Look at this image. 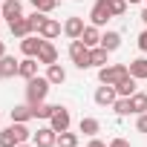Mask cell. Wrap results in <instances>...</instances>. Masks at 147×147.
I'll return each mask as SVG.
<instances>
[{
  "label": "cell",
  "instance_id": "1",
  "mask_svg": "<svg viewBox=\"0 0 147 147\" xmlns=\"http://www.w3.org/2000/svg\"><path fill=\"white\" fill-rule=\"evenodd\" d=\"M49 78L46 75H35V78H29L26 81V101L29 104H40V101H46V95H49Z\"/></svg>",
  "mask_w": 147,
  "mask_h": 147
},
{
  "label": "cell",
  "instance_id": "2",
  "mask_svg": "<svg viewBox=\"0 0 147 147\" xmlns=\"http://www.w3.org/2000/svg\"><path fill=\"white\" fill-rule=\"evenodd\" d=\"M130 75V66L127 63H107V66H101L98 69V81L101 84H110V87H115L121 78H127Z\"/></svg>",
  "mask_w": 147,
  "mask_h": 147
},
{
  "label": "cell",
  "instance_id": "3",
  "mask_svg": "<svg viewBox=\"0 0 147 147\" xmlns=\"http://www.w3.org/2000/svg\"><path fill=\"white\" fill-rule=\"evenodd\" d=\"M69 58H72V63H75L78 69H90L92 66V61H90V46L78 38V40H69Z\"/></svg>",
  "mask_w": 147,
  "mask_h": 147
},
{
  "label": "cell",
  "instance_id": "4",
  "mask_svg": "<svg viewBox=\"0 0 147 147\" xmlns=\"http://www.w3.org/2000/svg\"><path fill=\"white\" fill-rule=\"evenodd\" d=\"M110 18H113L110 3H107V0H95V3H92V12H90V23H92V26H107Z\"/></svg>",
  "mask_w": 147,
  "mask_h": 147
},
{
  "label": "cell",
  "instance_id": "5",
  "mask_svg": "<svg viewBox=\"0 0 147 147\" xmlns=\"http://www.w3.org/2000/svg\"><path fill=\"white\" fill-rule=\"evenodd\" d=\"M69 124H72V115H69V110L66 107H55V113H52V118H49V127L55 130V133H63V130H69Z\"/></svg>",
  "mask_w": 147,
  "mask_h": 147
},
{
  "label": "cell",
  "instance_id": "6",
  "mask_svg": "<svg viewBox=\"0 0 147 147\" xmlns=\"http://www.w3.org/2000/svg\"><path fill=\"white\" fill-rule=\"evenodd\" d=\"M40 43H43V38L40 35H26V38H20V52H23V58H38V49H40Z\"/></svg>",
  "mask_w": 147,
  "mask_h": 147
},
{
  "label": "cell",
  "instance_id": "7",
  "mask_svg": "<svg viewBox=\"0 0 147 147\" xmlns=\"http://www.w3.org/2000/svg\"><path fill=\"white\" fill-rule=\"evenodd\" d=\"M95 104L98 107H113L115 104V98H118V92H115V87H110V84H101L98 90H95Z\"/></svg>",
  "mask_w": 147,
  "mask_h": 147
},
{
  "label": "cell",
  "instance_id": "8",
  "mask_svg": "<svg viewBox=\"0 0 147 147\" xmlns=\"http://www.w3.org/2000/svg\"><path fill=\"white\" fill-rule=\"evenodd\" d=\"M32 141H35V147H58V133L52 127H40L32 136Z\"/></svg>",
  "mask_w": 147,
  "mask_h": 147
},
{
  "label": "cell",
  "instance_id": "9",
  "mask_svg": "<svg viewBox=\"0 0 147 147\" xmlns=\"http://www.w3.org/2000/svg\"><path fill=\"white\" fill-rule=\"evenodd\" d=\"M84 29H87V26H84V18H78V15H75V18H66V23H63V35H66L69 40H78V38L84 35Z\"/></svg>",
  "mask_w": 147,
  "mask_h": 147
},
{
  "label": "cell",
  "instance_id": "10",
  "mask_svg": "<svg viewBox=\"0 0 147 147\" xmlns=\"http://www.w3.org/2000/svg\"><path fill=\"white\" fill-rule=\"evenodd\" d=\"M61 32H63V26H61V23H58L55 18H46V20H43V26L38 29V35H40L43 40H55V38L61 35Z\"/></svg>",
  "mask_w": 147,
  "mask_h": 147
},
{
  "label": "cell",
  "instance_id": "11",
  "mask_svg": "<svg viewBox=\"0 0 147 147\" xmlns=\"http://www.w3.org/2000/svg\"><path fill=\"white\" fill-rule=\"evenodd\" d=\"M38 63H58V49H55V43L52 40H43L40 43V49H38Z\"/></svg>",
  "mask_w": 147,
  "mask_h": 147
},
{
  "label": "cell",
  "instance_id": "12",
  "mask_svg": "<svg viewBox=\"0 0 147 147\" xmlns=\"http://www.w3.org/2000/svg\"><path fill=\"white\" fill-rule=\"evenodd\" d=\"M35 118V110H32V104L26 101V104H15L12 107V121H20V124H29Z\"/></svg>",
  "mask_w": 147,
  "mask_h": 147
},
{
  "label": "cell",
  "instance_id": "13",
  "mask_svg": "<svg viewBox=\"0 0 147 147\" xmlns=\"http://www.w3.org/2000/svg\"><path fill=\"white\" fill-rule=\"evenodd\" d=\"M0 18H6L9 23L23 18V6H20V0H3V12H0Z\"/></svg>",
  "mask_w": 147,
  "mask_h": 147
},
{
  "label": "cell",
  "instance_id": "14",
  "mask_svg": "<svg viewBox=\"0 0 147 147\" xmlns=\"http://www.w3.org/2000/svg\"><path fill=\"white\" fill-rule=\"evenodd\" d=\"M18 69H20V61H15L12 55H3V58H0V75H3V78H15Z\"/></svg>",
  "mask_w": 147,
  "mask_h": 147
},
{
  "label": "cell",
  "instance_id": "15",
  "mask_svg": "<svg viewBox=\"0 0 147 147\" xmlns=\"http://www.w3.org/2000/svg\"><path fill=\"white\" fill-rule=\"evenodd\" d=\"M9 29H12V35L20 40V38H26V35H32V26H29V18H18V20H12L9 23Z\"/></svg>",
  "mask_w": 147,
  "mask_h": 147
},
{
  "label": "cell",
  "instance_id": "16",
  "mask_svg": "<svg viewBox=\"0 0 147 147\" xmlns=\"http://www.w3.org/2000/svg\"><path fill=\"white\" fill-rule=\"evenodd\" d=\"M115 92H118L121 98H133V95H136V78H133V75L121 78V81L115 84Z\"/></svg>",
  "mask_w": 147,
  "mask_h": 147
},
{
  "label": "cell",
  "instance_id": "17",
  "mask_svg": "<svg viewBox=\"0 0 147 147\" xmlns=\"http://www.w3.org/2000/svg\"><path fill=\"white\" fill-rule=\"evenodd\" d=\"M18 75L26 78V81L35 78V75H38V58H23V61H20V69H18Z\"/></svg>",
  "mask_w": 147,
  "mask_h": 147
},
{
  "label": "cell",
  "instance_id": "18",
  "mask_svg": "<svg viewBox=\"0 0 147 147\" xmlns=\"http://www.w3.org/2000/svg\"><path fill=\"white\" fill-rule=\"evenodd\" d=\"M46 78H49L52 87H55V84H63V81H66V69H63L61 63H49V66H46Z\"/></svg>",
  "mask_w": 147,
  "mask_h": 147
},
{
  "label": "cell",
  "instance_id": "19",
  "mask_svg": "<svg viewBox=\"0 0 147 147\" xmlns=\"http://www.w3.org/2000/svg\"><path fill=\"white\" fill-rule=\"evenodd\" d=\"M90 61H92V66L101 69V66L110 63V52H107L104 46H92V49H90Z\"/></svg>",
  "mask_w": 147,
  "mask_h": 147
},
{
  "label": "cell",
  "instance_id": "20",
  "mask_svg": "<svg viewBox=\"0 0 147 147\" xmlns=\"http://www.w3.org/2000/svg\"><path fill=\"white\" fill-rule=\"evenodd\" d=\"M130 75H133L136 81H144V78H147V58H136V61H130Z\"/></svg>",
  "mask_w": 147,
  "mask_h": 147
},
{
  "label": "cell",
  "instance_id": "21",
  "mask_svg": "<svg viewBox=\"0 0 147 147\" xmlns=\"http://www.w3.org/2000/svg\"><path fill=\"white\" fill-rule=\"evenodd\" d=\"M81 40H84V43H87L90 49H92V46H101V32H98V26H92V23H90V26L84 29Z\"/></svg>",
  "mask_w": 147,
  "mask_h": 147
},
{
  "label": "cell",
  "instance_id": "22",
  "mask_svg": "<svg viewBox=\"0 0 147 147\" xmlns=\"http://www.w3.org/2000/svg\"><path fill=\"white\" fill-rule=\"evenodd\" d=\"M78 130H81L84 136H90V138H92V136H95V133L101 130V121H98V118H92V115H87V118H81Z\"/></svg>",
  "mask_w": 147,
  "mask_h": 147
},
{
  "label": "cell",
  "instance_id": "23",
  "mask_svg": "<svg viewBox=\"0 0 147 147\" xmlns=\"http://www.w3.org/2000/svg\"><path fill=\"white\" fill-rule=\"evenodd\" d=\"M101 46H104L107 52H115V49L121 46V35H118V32H104V35H101Z\"/></svg>",
  "mask_w": 147,
  "mask_h": 147
},
{
  "label": "cell",
  "instance_id": "24",
  "mask_svg": "<svg viewBox=\"0 0 147 147\" xmlns=\"http://www.w3.org/2000/svg\"><path fill=\"white\" fill-rule=\"evenodd\" d=\"M55 107H58V104H46V101H40V104H32V110H35V118H43V121H49V118H52Z\"/></svg>",
  "mask_w": 147,
  "mask_h": 147
},
{
  "label": "cell",
  "instance_id": "25",
  "mask_svg": "<svg viewBox=\"0 0 147 147\" xmlns=\"http://www.w3.org/2000/svg\"><path fill=\"white\" fill-rule=\"evenodd\" d=\"M18 136H15V127H6V130H0V147H18Z\"/></svg>",
  "mask_w": 147,
  "mask_h": 147
},
{
  "label": "cell",
  "instance_id": "26",
  "mask_svg": "<svg viewBox=\"0 0 147 147\" xmlns=\"http://www.w3.org/2000/svg\"><path fill=\"white\" fill-rule=\"evenodd\" d=\"M113 110H115L118 115H136V113H133V101H130V98H121V95L115 98V104H113Z\"/></svg>",
  "mask_w": 147,
  "mask_h": 147
},
{
  "label": "cell",
  "instance_id": "27",
  "mask_svg": "<svg viewBox=\"0 0 147 147\" xmlns=\"http://www.w3.org/2000/svg\"><path fill=\"white\" fill-rule=\"evenodd\" d=\"M58 147H78V133H69V130L58 133Z\"/></svg>",
  "mask_w": 147,
  "mask_h": 147
},
{
  "label": "cell",
  "instance_id": "28",
  "mask_svg": "<svg viewBox=\"0 0 147 147\" xmlns=\"http://www.w3.org/2000/svg\"><path fill=\"white\" fill-rule=\"evenodd\" d=\"M130 101H133V113H136V115L147 113V92H136Z\"/></svg>",
  "mask_w": 147,
  "mask_h": 147
},
{
  "label": "cell",
  "instance_id": "29",
  "mask_svg": "<svg viewBox=\"0 0 147 147\" xmlns=\"http://www.w3.org/2000/svg\"><path fill=\"white\" fill-rule=\"evenodd\" d=\"M32 3V9H38V12H55V6H58V0H29Z\"/></svg>",
  "mask_w": 147,
  "mask_h": 147
},
{
  "label": "cell",
  "instance_id": "30",
  "mask_svg": "<svg viewBox=\"0 0 147 147\" xmlns=\"http://www.w3.org/2000/svg\"><path fill=\"white\" fill-rule=\"evenodd\" d=\"M43 20H46V12H38V9H35V12L29 15V26H32V32H38V29L43 26Z\"/></svg>",
  "mask_w": 147,
  "mask_h": 147
},
{
  "label": "cell",
  "instance_id": "31",
  "mask_svg": "<svg viewBox=\"0 0 147 147\" xmlns=\"http://www.w3.org/2000/svg\"><path fill=\"white\" fill-rule=\"evenodd\" d=\"M110 3V12H113V18H121L124 12H127V0H107Z\"/></svg>",
  "mask_w": 147,
  "mask_h": 147
},
{
  "label": "cell",
  "instance_id": "32",
  "mask_svg": "<svg viewBox=\"0 0 147 147\" xmlns=\"http://www.w3.org/2000/svg\"><path fill=\"white\" fill-rule=\"evenodd\" d=\"M136 130H138V133H147V113H141V115L136 118Z\"/></svg>",
  "mask_w": 147,
  "mask_h": 147
},
{
  "label": "cell",
  "instance_id": "33",
  "mask_svg": "<svg viewBox=\"0 0 147 147\" xmlns=\"http://www.w3.org/2000/svg\"><path fill=\"white\" fill-rule=\"evenodd\" d=\"M138 49H141V52H147V29L138 35Z\"/></svg>",
  "mask_w": 147,
  "mask_h": 147
},
{
  "label": "cell",
  "instance_id": "34",
  "mask_svg": "<svg viewBox=\"0 0 147 147\" xmlns=\"http://www.w3.org/2000/svg\"><path fill=\"white\" fill-rule=\"evenodd\" d=\"M110 147H130V141H127V138H113Z\"/></svg>",
  "mask_w": 147,
  "mask_h": 147
},
{
  "label": "cell",
  "instance_id": "35",
  "mask_svg": "<svg viewBox=\"0 0 147 147\" xmlns=\"http://www.w3.org/2000/svg\"><path fill=\"white\" fill-rule=\"evenodd\" d=\"M87 147H110V144H104V141H101V138H95V136H92V141H90V144H87Z\"/></svg>",
  "mask_w": 147,
  "mask_h": 147
},
{
  "label": "cell",
  "instance_id": "36",
  "mask_svg": "<svg viewBox=\"0 0 147 147\" xmlns=\"http://www.w3.org/2000/svg\"><path fill=\"white\" fill-rule=\"evenodd\" d=\"M3 55H6V43H3V40H0V58H3Z\"/></svg>",
  "mask_w": 147,
  "mask_h": 147
},
{
  "label": "cell",
  "instance_id": "37",
  "mask_svg": "<svg viewBox=\"0 0 147 147\" xmlns=\"http://www.w3.org/2000/svg\"><path fill=\"white\" fill-rule=\"evenodd\" d=\"M141 20H144V23H147V9H144V12H141Z\"/></svg>",
  "mask_w": 147,
  "mask_h": 147
},
{
  "label": "cell",
  "instance_id": "38",
  "mask_svg": "<svg viewBox=\"0 0 147 147\" xmlns=\"http://www.w3.org/2000/svg\"><path fill=\"white\" fill-rule=\"evenodd\" d=\"M18 147H35V144H29V141H26V144H18Z\"/></svg>",
  "mask_w": 147,
  "mask_h": 147
},
{
  "label": "cell",
  "instance_id": "39",
  "mask_svg": "<svg viewBox=\"0 0 147 147\" xmlns=\"http://www.w3.org/2000/svg\"><path fill=\"white\" fill-rule=\"evenodd\" d=\"M127 3H130V6H133V3H141V0H127Z\"/></svg>",
  "mask_w": 147,
  "mask_h": 147
},
{
  "label": "cell",
  "instance_id": "40",
  "mask_svg": "<svg viewBox=\"0 0 147 147\" xmlns=\"http://www.w3.org/2000/svg\"><path fill=\"white\" fill-rule=\"evenodd\" d=\"M0 12H3V0H0Z\"/></svg>",
  "mask_w": 147,
  "mask_h": 147
},
{
  "label": "cell",
  "instance_id": "41",
  "mask_svg": "<svg viewBox=\"0 0 147 147\" xmlns=\"http://www.w3.org/2000/svg\"><path fill=\"white\" fill-rule=\"evenodd\" d=\"M0 81H3V75H0Z\"/></svg>",
  "mask_w": 147,
  "mask_h": 147
},
{
  "label": "cell",
  "instance_id": "42",
  "mask_svg": "<svg viewBox=\"0 0 147 147\" xmlns=\"http://www.w3.org/2000/svg\"><path fill=\"white\" fill-rule=\"evenodd\" d=\"M144 3H147V0H144Z\"/></svg>",
  "mask_w": 147,
  "mask_h": 147
}]
</instances>
